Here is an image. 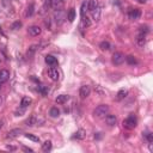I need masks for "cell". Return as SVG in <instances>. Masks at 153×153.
I'll list each match as a JSON object with an SVG mask.
<instances>
[{
  "label": "cell",
  "instance_id": "1",
  "mask_svg": "<svg viewBox=\"0 0 153 153\" xmlns=\"http://www.w3.org/2000/svg\"><path fill=\"white\" fill-rule=\"evenodd\" d=\"M107 114H109V105L107 104H100L93 110V115L96 117H104Z\"/></svg>",
  "mask_w": 153,
  "mask_h": 153
},
{
  "label": "cell",
  "instance_id": "2",
  "mask_svg": "<svg viewBox=\"0 0 153 153\" xmlns=\"http://www.w3.org/2000/svg\"><path fill=\"white\" fill-rule=\"evenodd\" d=\"M44 122V120L43 118H39V117H37V116H35V115H33V116H30L28 120H26V125L28 126H35V125H37V126H41Z\"/></svg>",
  "mask_w": 153,
  "mask_h": 153
},
{
  "label": "cell",
  "instance_id": "3",
  "mask_svg": "<svg viewBox=\"0 0 153 153\" xmlns=\"http://www.w3.org/2000/svg\"><path fill=\"white\" fill-rule=\"evenodd\" d=\"M125 59H126V56H125L123 53L117 52V53H115V54L113 55V64L116 65V66L122 65V64L125 62Z\"/></svg>",
  "mask_w": 153,
  "mask_h": 153
},
{
  "label": "cell",
  "instance_id": "4",
  "mask_svg": "<svg viewBox=\"0 0 153 153\" xmlns=\"http://www.w3.org/2000/svg\"><path fill=\"white\" fill-rule=\"evenodd\" d=\"M123 126L127 129H134L136 127V118L134 116H129L128 118H126L123 121Z\"/></svg>",
  "mask_w": 153,
  "mask_h": 153
},
{
  "label": "cell",
  "instance_id": "5",
  "mask_svg": "<svg viewBox=\"0 0 153 153\" xmlns=\"http://www.w3.org/2000/svg\"><path fill=\"white\" fill-rule=\"evenodd\" d=\"M48 75H49L50 79L54 80V81L59 80V78H60V73H59L57 68H55V67H50V68H48Z\"/></svg>",
  "mask_w": 153,
  "mask_h": 153
},
{
  "label": "cell",
  "instance_id": "6",
  "mask_svg": "<svg viewBox=\"0 0 153 153\" xmlns=\"http://www.w3.org/2000/svg\"><path fill=\"white\" fill-rule=\"evenodd\" d=\"M90 93H91V89H90L89 85H83L80 87V90H79V95H80V97L83 99L87 98L90 96Z\"/></svg>",
  "mask_w": 153,
  "mask_h": 153
},
{
  "label": "cell",
  "instance_id": "7",
  "mask_svg": "<svg viewBox=\"0 0 153 153\" xmlns=\"http://www.w3.org/2000/svg\"><path fill=\"white\" fill-rule=\"evenodd\" d=\"M22 133H23V130H22V129H20V128H16V129L10 130L8 133H7V135H6V138H7V139H15V138L19 136Z\"/></svg>",
  "mask_w": 153,
  "mask_h": 153
},
{
  "label": "cell",
  "instance_id": "8",
  "mask_svg": "<svg viewBox=\"0 0 153 153\" xmlns=\"http://www.w3.org/2000/svg\"><path fill=\"white\" fill-rule=\"evenodd\" d=\"M29 34L31 35V36H39L41 35V33H42V30H41V28L38 26V25H33V26H30L29 28Z\"/></svg>",
  "mask_w": 153,
  "mask_h": 153
},
{
  "label": "cell",
  "instance_id": "9",
  "mask_svg": "<svg viewBox=\"0 0 153 153\" xmlns=\"http://www.w3.org/2000/svg\"><path fill=\"white\" fill-rule=\"evenodd\" d=\"M105 122L108 126H115L116 122H117V117L115 115H111V114H107L105 116Z\"/></svg>",
  "mask_w": 153,
  "mask_h": 153
},
{
  "label": "cell",
  "instance_id": "10",
  "mask_svg": "<svg viewBox=\"0 0 153 153\" xmlns=\"http://www.w3.org/2000/svg\"><path fill=\"white\" fill-rule=\"evenodd\" d=\"M10 79V72L7 69H0V83H6Z\"/></svg>",
  "mask_w": 153,
  "mask_h": 153
},
{
  "label": "cell",
  "instance_id": "11",
  "mask_svg": "<svg viewBox=\"0 0 153 153\" xmlns=\"http://www.w3.org/2000/svg\"><path fill=\"white\" fill-rule=\"evenodd\" d=\"M46 62H47L49 66H52V67L57 66V60H56V57H54L53 55H47V56H46Z\"/></svg>",
  "mask_w": 153,
  "mask_h": 153
},
{
  "label": "cell",
  "instance_id": "12",
  "mask_svg": "<svg viewBox=\"0 0 153 153\" xmlns=\"http://www.w3.org/2000/svg\"><path fill=\"white\" fill-rule=\"evenodd\" d=\"M68 99H69V96L68 95H60V96H57L55 98V102H56L57 104H65Z\"/></svg>",
  "mask_w": 153,
  "mask_h": 153
},
{
  "label": "cell",
  "instance_id": "13",
  "mask_svg": "<svg viewBox=\"0 0 153 153\" xmlns=\"http://www.w3.org/2000/svg\"><path fill=\"white\" fill-rule=\"evenodd\" d=\"M140 16H141V11L139 8H135V10H132V11L129 12V18L130 19H139L140 18Z\"/></svg>",
  "mask_w": 153,
  "mask_h": 153
},
{
  "label": "cell",
  "instance_id": "14",
  "mask_svg": "<svg viewBox=\"0 0 153 153\" xmlns=\"http://www.w3.org/2000/svg\"><path fill=\"white\" fill-rule=\"evenodd\" d=\"M100 6L98 5L95 10H93V11H92V19L93 20H96V22H98V20L100 19Z\"/></svg>",
  "mask_w": 153,
  "mask_h": 153
},
{
  "label": "cell",
  "instance_id": "15",
  "mask_svg": "<svg viewBox=\"0 0 153 153\" xmlns=\"http://www.w3.org/2000/svg\"><path fill=\"white\" fill-rule=\"evenodd\" d=\"M33 103V99L30 98V97H23L22 98V102H20V107H23V108H28L30 104Z\"/></svg>",
  "mask_w": 153,
  "mask_h": 153
},
{
  "label": "cell",
  "instance_id": "16",
  "mask_svg": "<svg viewBox=\"0 0 153 153\" xmlns=\"http://www.w3.org/2000/svg\"><path fill=\"white\" fill-rule=\"evenodd\" d=\"M97 6H98V1H97V0H90V1L87 3V10H89L90 12H92Z\"/></svg>",
  "mask_w": 153,
  "mask_h": 153
},
{
  "label": "cell",
  "instance_id": "17",
  "mask_svg": "<svg viewBox=\"0 0 153 153\" xmlns=\"http://www.w3.org/2000/svg\"><path fill=\"white\" fill-rule=\"evenodd\" d=\"M67 19H68V22H71V23L75 19V10L74 8H69V11L67 13Z\"/></svg>",
  "mask_w": 153,
  "mask_h": 153
},
{
  "label": "cell",
  "instance_id": "18",
  "mask_svg": "<svg viewBox=\"0 0 153 153\" xmlns=\"http://www.w3.org/2000/svg\"><path fill=\"white\" fill-rule=\"evenodd\" d=\"M35 12V5L34 4H30L26 8V12H25V17H31Z\"/></svg>",
  "mask_w": 153,
  "mask_h": 153
},
{
  "label": "cell",
  "instance_id": "19",
  "mask_svg": "<svg viewBox=\"0 0 153 153\" xmlns=\"http://www.w3.org/2000/svg\"><path fill=\"white\" fill-rule=\"evenodd\" d=\"M136 43H138L139 47H144L145 43H146V37H145V35H139L138 38H136Z\"/></svg>",
  "mask_w": 153,
  "mask_h": 153
},
{
  "label": "cell",
  "instance_id": "20",
  "mask_svg": "<svg viewBox=\"0 0 153 153\" xmlns=\"http://www.w3.org/2000/svg\"><path fill=\"white\" fill-rule=\"evenodd\" d=\"M127 95H128V91H127V90H120V91H118V93H117L116 99H117V100H122V99H125V98H126Z\"/></svg>",
  "mask_w": 153,
  "mask_h": 153
},
{
  "label": "cell",
  "instance_id": "21",
  "mask_svg": "<svg viewBox=\"0 0 153 153\" xmlns=\"http://www.w3.org/2000/svg\"><path fill=\"white\" fill-rule=\"evenodd\" d=\"M85 136H86V133H85L84 129H79L77 133H75V135H74V138L78 139V140H83Z\"/></svg>",
  "mask_w": 153,
  "mask_h": 153
},
{
  "label": "cell",
  "instance_id": "22",
  "mask_svg": "<svg viewBox=\"0 0 153 153\" xmlns=\"http://www.w3.org/2000/svg\"><path fill=\"white\" fill-rule=\"evenodd\" d=\"M50 150H52V141H49V140L44 141L43 144H42V151L48 152V151H50Z\"/></svg>",
  "mask_w": 153,
  "mask_h": 153
},
{
  "label": "cell",
  "instance_id": "23",
  "mask_svg": "<svg viewBox=\"0 0 153 153\" xmlns=\"http://www.w3.org/2000/svg\"><path fill=\"white\" fill-rule=\"evenodd\" d=\"M49 115L52 116V117H59V115H60V110H59L56 107H53L52 109H50V111H49Z\"/></svg>",
  "mask_w": 153,
  "mask_h": 153
},
{
  "label": "cell",
  "instance_id": "24",
  "mask_svg": "<svg viewBox=\"0 0 153 153\" xmlns=\"http://www.w3.org/2000/svg\"><path fill=\"white\" fill-rule=\"evenodd\" d=\"M125 60L127 61V62H128L129 65H136V64H138V60H136V59H135L133 55H129V56H127Z\"/></svg>",
  "mask_w": 153,
  "mask_h": 153
},
{
  "label": "cell",
  "instance_id": "25",
  "mask_svg": "<svg viewBox=\"0 0 153 153\" xmlns=\"http://www.w3.org/2000/svg\"><path fill=\"white\" fill-rule=\"evenodd\" d=\"M99 48H100L102 50H109V49H110V43L108 42V41H103V42H100Z\"/></svg>",
  "mask_w": 153,
  "mask_h": 153
},
{
  "label": "cell",
  "instance_id": "26",
  "mask_svg": "<svg viewBox=\"0 0 153 153\" xmlns=\"http://www.w3.org/2000/svg\"><path fill=\"white\" fill-rule=\"evenodd\" d=\"M86 11H87V4H86V1H85V3L81 4V10H80V15H81V17H85Z\"/></svg>",
  "mask_w": 153,
  "mask_h": 153
},
{
  "label": "cell",
  "instance_id": "27",
  "mask_svg": "<svg viewBox=\"0 0 153 153\" xmlns=\"http://www.w3.org/2000/svg\"><path fill=\"white\" fill-rule=\"evenodd\" d=\"M25 138L26 139H29V140H31V141H34V142H38L39 141V139L37 138V136H35V135H33V134H25Z\"/></svg>",
  "mask_w": 153,
  "mask_h": 153
},
{
  "label": "cell",
  "instance_id": "28",
  "mask_svg": "<svg viewBox=\"0 0 153 153\" xmlns=\"http://www.w3.org/2000/svg\"><path fill=\"white\" fill-rule=\"evenodd\" d=\"M38 91H39V93H42L43 96H47L48 95V87L47 86H39L38 87Z\"/></svg>",
  "mask_w": 153,
  "mask_h": 153
},
{
  "label": "cell",
  "instance_id": "29",
  "mask_svg": "<svg viewBox=\"0 0 153 153\" xmlns=\"http://www.w3.org/2000/svg\"><path fill=\"white\" fill-rule=\"evenodd\" d=\"M38 46H31L29 49H28V56H33V54L36 52V48H37Z\"/></svg>",
  "mask_w": 153,
  "mask_h": 153
},
{
  "label": "cell",
  "instance_id": "30",
  "mask_svg": "<svg viewBox=\"0 0 153 153\" xmlns=\"http://www.w3.org/2000/svg\"><path fill=\"white\" fill-rule=\"evenodd\" d=\"M139 31H140V35H145V36H146V34L150 31V29H148V26L145 25V26H141Z\"/></svg>",
  "mask_w": 153,
  "mask_h": 153
},
{
  "label": "cell",
  "instance_id": "31",
  "mask_svg": "<svg viewBox=\"0 0 153 153\" xmlns=\"http://www.w3.org/2000/svg\"><path fill=\"white\" fill-rule=\"evenodd\" d=\"M24 113H25V108H20V109H17L16 110V113H15V115L16 116H23L24 115Z\"/></svg>",
  "mask_w": 153,
  "mask_h": 153
},
{
  "label": "cell",
  "instance_id": "32",
  "mask_svg": "<svg viewBox=\"0 0 153 153\" xmlns=\"http://www.w3.org/2000/svg\"><path fill=\"white\" fill-rule=\"evenodd\" d=\"M83 25H84L85 28H89V26L91 25V20H90V18H87V17H83Z\"/></svg>",
  "mask_w": 153,
  "mask_h": 153
},
{
  "label": "cell",
  "instance_id": "33",
  "mask_svg": "<svg viewBox=\"0 0 153 153\" xmlns=\"http://www.w3.org/2000/svg\"><path fill=\"white\" fill-rule=\"evenodd\" d=\"M20 26H22V23H20V22H16V23L12 24V29H13V30H17V29L20 28Z\"/></svg>",
  "mask_w": 153,
  "mask_h": 153
},
{
  "label": "cell",
  "instance_id": "34",
  "mask_svg": "<svg viewBox=\"0 0 153 153\" xmlns=\"http://www.w3.org/2000/svg\"><path fill=\"white\" fill-rule=\"evenodd\" d=\"M147 140H148L150 142H152V141H153V138H152V134H151V133H148V134H147Z\"/></svg>",
  "mask_w": 153,
  "mask_h": 153
},
{
  "label": "cell",
  "instance_id": "35",
  "mask_svg": "<svg viewBox=\"0 0 153 153\" xmlns=\"http://www.w3.org/2000/svg\"><path fill=\"white\" fill-rule=\"evenodd\" d=\"M46 25H47L48 28H50V20H46Z\"/></svg>",
  "mask_w": 153,
  "mask_h": 153
},
{
  "label": "cell",
  "instance_id": "36",
  "mask_svg": "<svg viewBox=\"0 0 153 153\" xmlns=\"http://www.w3.org/2000/svg\"><path fill=\"white\" fill-rule=\"evenodd\" d=\"M24 151H26V152H33L31 148H26V147H24Z\"/></svg>",
  "mask_w": 153,
  "mask_h": 153
},
{
  "label": "cell",
  "instance_id": "37",
  "mask_svg": "<svg viewBox=\"0 0 153 153\" xmlns=\"http://www.w3.org/2000/svg\"><path fill=\"white\" fill-rule=\"evenodd\" d=\"M147 1V0H139V3H141V4H145Z\"/></svg>",
  "mask_w": 153,
  "mask_h": 153
},
{
  "label": "cell",
  "instance_id": "38",
  "mask_svg": "<svg viewBox=\"0 0 153 153\" xmlns=\"http://www.w3.org/2000/svg\"><path fill=\"white\" fill-rule=\"evenodd\" d=\"M3 125H4V122L1 121V122H0V129H1V127H3Z\"/></svg>",
  "mask_w": 153,
  "mask_h": 153
},
{
  "label": "cell",
  "instance_id": "39",
  "mask_svg": "<svg viewBox=\"0 0 153 153\" xmlns=\"http://www.w3.org/2000/svg\"><path fill=\"white\" fill-rule=\"evenodd\" d=\"M1 103H3V99H1V97H0V105H1Z\"/></svg>",
  "mask_w": 153,
  "mask_h": 153
},
{
  "label": "cell",
  "instance_id": "40",
  "mask_svg": "<svg viewBox=\"0 0 153 153\" xmlns=\"http://www.w3.org/2000/svg\"><path fill=\"white\" fill-rule=\"evenodd\" d=\"M0 90H1V83H0Z\"/></svg>",
  "mask_w": 153,
  "mask_h": 153
},
{
  "label": "cell",
  "instance_id": "41",
  "mask_svg": "<svg viewBox=\"0 0 153 153\" xmlns=\"http://www.w3.org/2000/svg\"><path fill=\"white\" fill-rule=\"evenodd\" d=\"M0 33H1V28H0Z\"/></svg>",
  "mask_w": 153,
  "mask_h": 153
},
{
  "label": "cell",
  "instance_id": "42",
  "mask_svg": "<svg viewBox=\"0 0 153 153\" xmlns=\"http://www.w3.org/2000/svg\"><path fill=\"white\" fill-rule=\"evenodd\" d=\"M61 1H64V0H61Z\"/></svg>",
  "mask_w": 153,
  "mask_h": 153
}]
</instances>
